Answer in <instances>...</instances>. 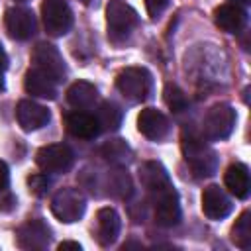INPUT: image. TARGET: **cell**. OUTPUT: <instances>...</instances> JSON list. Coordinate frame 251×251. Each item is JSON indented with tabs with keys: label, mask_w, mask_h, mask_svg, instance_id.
I'll return each mask as SVG.
<instances>
[{
	"label": "cell",
	"mask_w": 251,
	"mask_h": 251,
	"mask_svg": "<svg viewBox=\"0 0 251 251\" xmlns=\"http://www.w3.org/2000/svg\"><path fill=\"white\" fill-rule=\"evenodd\" d=\"M180 147H182L184 161L190 167L194 176L204 178V176H212L216 173V169H218V155L204 141V137H200V135H196L192 131L190 133L184 131Z\"/></svg>",
	"instance_id": "6da1fadb"
},
{
	"label": "cell",
	"mask_w": 251,
	"mask_h": 251,
	"mask_svg": "<svg viewBox=\"0 0 251 251\" xmlns=\"http://www.w3.org/2000/svg\"><path fill=\"white\" fill-rule=\"evenodd\" d=\"M116 88L126 100L137 104L149 98L153 76L145 67H126L116 75Z\"/></svg>",
	"instance_id": "7a4b0ae2"
},
{
	"label": "cell",
	"mask_w": 251,
	"mask_h": 251,
	"mask_svg": "<svg viewBox=\"0 0 251 251\" xmlns=\"http://www.w3.org/2000/svg\"><path fill=\"white\" fill-rule=\"evenodd\" d=\"M106 24H108V37L114 43H120L139 24V16L129 4L122 0H110L106 6Z\"/></svg>",
	"instance_id": "3957f363"
},
{
	"label": "cell",
	"mask_w": 251,
	"mask_h": 251,
	"mask_svg": "<svg viewBox=\"0 0 251 251\" xmlns=\"http://www.w3.org/2000/svg\"><path fill=\"white\" fill-rule=\"evenodd\" d=\"M235 110L229 104H214L202 122V133L210 141H222L227 139L235 126Z\"/></svg>",
	"instance_id": "277c9868"
},
{
	"label": "cell",
	"mask_w": 251,
	"mask_h": 251,
	"mask_svg": "<svg viewBox=\"0 0 251 251\" xmlns=\"http://www.w3.org/2000/svg\"><path fill=\"white\" fill-rule=\"evenodd\" d=\"M84 210H86V198L76 188H61L51 200V212L63 224L78 222Z\"/></svg>",
	"instance_id": "5b68a950"
},
{
	"label": "cell",
	"mask_w": 251,
	"mask_h": 251,
	"mask_svg": "<svg viewBox=\"0 0 251 251\" xmlns=\"http://www.w3.org/2000/svg\"><path fill=\"white\" fill-rule=\"evenodd\" d=\"M153 198V216H155V222L163 227H173L180 222V204H178V194L171 184L151 192Z\"/></svg>",
	"instance_id": "8992f818"
},
{
	"label": "cell",
	"mask_w": 251,
	"mask_h": 251,
	"mask_svg": "<svg viewBox=\"0 0 251 251\" xmlns=\"http://www.w3.org/2000/svg\"><path fill=\"white\" fill-rule=\"evenodd\" d=\"M41 18L45 31L53 37H61L73 27V10L65 0H43Z\"/></svg>",
	"instance_id": "52a82bcc"
},
{
	"label": "cell",
	"mask_w": 251,
	"mask_h": 251,
	"mask_svg": "<svg viewBox=\"0 0 251 251\" xmlns=\"http://www.w3.org/2000/svg\"><path fill=\"white\" fill-rule=\"evenodd\" d=\"M31 63H33L35 69L45 73L55 82L65 80V75H67L65 59H63V55L59 53V49L55 45H51V43H37L33 47V53H31Z\"/></svg>",
	"instance_id": "ba28073f"
},
{
	"label": "cell",
	"mask_w": 251,
	"mask_h": 251,
	"mask_svg": "<svg viewBox=\"0 0 251 251\" xmlns=\"http://www.w3.org/2000/svg\"><path fill=\"white\" fill-rule=\"evenodd\" d=\"M35 163L43 173H67L75 163V153L65 143H51L35 153Z\"/></svg>",
	"instance_id": "9c48e42d"
},
{
	"label": "cell",
	"mask_w": 251,
	"mask_h": 251,
	"mask_svg": "<svg viewBox=\"0 0 251 251\" xmlns=\"http://www.w3.org/2000/svg\"><path fill=\"white\" fill-rule=\"evenodd\" d=\"M49 241H51V227L39 218L27 220L16 229V245L20 249L41 251L49 245Z\"/></svg>",
	"instance_id": "30bf717a"
},
{
	"label": "cell",
	"mask_w": 251,
	"mask_h": 251,
	"mask_svg": "<svg viewBox=\"0 0 251 251\" xmlns=\"http://www.w3.org/2000/svg\"><path fill=\"white\" fill-rule=\"evenodd\" d=\"M4 25L12 39L25 41L35 33V16L27 8L12 6L4 14Z\"/></svg>",
	"instance_id": "8fae6325"
},
{
	"label": "cell",
	"mask_w": 251,
	"mask_h": 251,
	"mask_svg": "<svg viewBox=\"0 0 251 251\" xmlns=\"http://www.w3.org/2000/svg\"><path fill=\"white\" fill-rule=\"evenodd\" d=\"M16 120L24 131H35L47 126V122L51 120V114L45 106L33 100H20L16 106Z\"/></svg>",
	"instance_id": "7c38bea8"
},
{
	"label": "cell",
	"mask_w": 251,
	"mask_h": 251,
	"mask_svg": "<svg viewBox=\"0 0 251 251\" xmlns=\"http://www.w3.org/2000/svg\"><path fill=\"white\" fill-rule=\"evenodd\" d=\"M231 200L229 196L218 186V184H210L204 188L202 192V212L208 220H224L231 214Z\"/></svg>",
	"instance_id": "4fadbf2b"
},
{
	"label": "cell",
	"mask_w": 251,
	"mask_h": 251,
	"mask_svg": "<svg viewBox=\"0 0 251 251\" xmlns=\"http://www.w3.org/2000/svg\"><path fill=\"white\" fill-rule=\"evenodd\" d=\"M169 118L155 110V108H143L137 116V129L141 135H145L151 141H161L169 133Z\"/></svg>",
	"instance_id": "5bb4252c"
},
{
	"label": "cell",
	"mask_w": 251,
	"mask_h": 251,
	"mask_svg": "<svg viewBox=\"0 0 251 251\" xmlns=\"http://www.w3.org/2000/svg\"><path fill=\"white\" fill-rule=\"evenodd\" d=\"M120 229H122V220H120V214L114 208L104 206L96 212V233H94V237L102 247L112 245L118 239Z\"/></svg>",
	"instance_id": "9a60e30c"
},
{
	"label": "cell",
	"mask_w": 251,
	"mask_h": 251,
	"mask_svg": "<svg viewBox=\"0 0 251 251\" xmlns=\"http://www.w3.org/2000/svg\"><path fill=\"white\" fill-rule=\"evenodd\" d=\"M65 127L73 137L78 139H94L100 133V126L96 118L84 110H75L65 116Z\"/></svg>",
	"instance_id": "2e32d148"
},
{
	"label": "cell",
	"mask_w": 251,
	"mask_h": 251,
	"mask_svg": "<svg viewBox=\"0 0 251 251\" xmlns=\"http://www.w3.org/2000/svg\"><path fill=\"white\" fill-rule=\"evenodd\" d=\"M214 22L227 33H239L247 24V12L237 4H222L214 10Z\"/></svg>",
	"instance_id": "e0dca14e"
},
{
	"label": "cell",
	"mask_w": 251,
	"mask_h": 251,
	"mask_svg": "<svg viewBox=\"0 0 251 251\" xmlns=\"http://www.w3.org/2000/svg\"><path fill=\"white\" fill-rule=\"evenodd\" d=\"M224 184L226 188L239 200H245L251 190V178H249V169L245 163H233L226 169L224 173Z\"/></svg>",
	"instance_id": "ac0fdd59"
},
{
	"label": "cell",
	"mask_w": 251,
	"mask_h": 251,
	"mask_svg": "<svg viewBox=\"0 0 251 251\" xmlns=\"http://www.w3.org/2000/svg\"><path fill=\"white\" fill-rule=\"evenodd\" d=\"M24 88L27 94L37 96V98H45V100H53L57 96V82L35 67H31L25 73Z\"/></svg>",
	"instance_id": "d6986e66"
},
{
	"label": "cell",
	"mask_w": 251,
	"mask_h": 251,
	"mask_svg": "<svg viewBox=\"0 0 251 251\" xmlns=\"http://www.w3.org/2000/svg\"><path fill=\"white\" fill-rule=\"evenodd\" d=\"M98 100V88L92 82L76 80L67 88V102L75 110H90Z\"/></svg>",
	"instance_id": "ffe728a7"
},
{
	"label": "cell",
	"mask_w": 251,
	"mask_h": 251,
	"mask_svg": "<svg viewBox=\"0 0 251 251\" xmlns=\"http://www.w3.org/2000/svg\"><path fill=\"white\" fill-rule=\"evenodd\" d=\"M139 180H141L143 188H147L149 192H155V190L171 184L169 173L159 161H145L139 167Z\"/></svg>",
	"instance_id": "44dd1931"
},
{
	"label": "cell",
	"mask_w": 251,
	"mask_h": 251,
	"mask_svg": "<svg viewBox=\"0 0 251 251\" xmlns=\"http://www.w3.org/2000/svg\"><path fill=\"white\" fill-rule=\"evenodd\" d=\"M106 186H108V194L120 200H126L131 196L133 192V184H131V176L124 167H116L114 171L108 173L106 178Z\"/></svg>",
	"instance_id": "7402d4cb"
},
{
	"label": "cell",
	"mask_w": 251,
	"mask_h": 251,
	"mask_svg": "<svg viewBox=\"0 0 251 251\" xmlns=\"http://www.w3.org/2000/svg\"><path fill=\"white\" fill-rule=\"evenodd\" d=\"M100 155L108 163H112L116 167H124V165H127L131 161L133 153H131V147L124 139H110L100 147Z\"/></svg>",
	"instance_id": "603a6c76"
},
{
	"label": "cell",
	"mask_w": 251,
	"mask_h": 251,
	"mask_svg": "<svg viewBox=\"0 0 251 251\" xmlns=\"http://www.w3.org/2000/svg\"><path fill=\"white\" fill-rule=\"evenodd\" d=\"M96 122L100 126V131H116L120 126H122V118H124V112L120 110V106H116L114 102L106 100L98 106L96 110Z\"/></svg>",
	"instance_id": "cb8c5ba5"
},
{
	"label": "cell",
	"mask_w": 251,
	"mask_h": 251,
	"mask_svg": "<svg viewBox=\"0 0 251 251\" xmlns=\"http://www.w3.org/2000/svg\"><path fill=\"white\" fill-rule=\"evenodd\" d=\"M231 243L239 249H249L251 247V212L245 210L239 214L231 227Z\"/></svg>",
	"instance_id": "d4e9b609"
},
{
	"label": "cell",
	"mask_w": 251,
	"mask_h": 251,
	"mask_svg": "<svg viewBox=\"0 0 251 251\" xmlns=\"http://www.w3.org/2000/svg\"><path fill=\"white\" fill-rule=\"evenodd\" d=\"M163 100H165V104H167L173 112H182V110H186V106H188V98H186L184 90L178 88V86L173 84V82H167V84H165V88H163Z\"/></svg>",
	"instance_id": "484cf974"
},
{
	"label": "cell",
	"mask_w": 251,
	"mask_h": 251,
	"mask_svg": "<svg viewBox=\"0 0 251 251\" xmlns=\"http://www.w3.org/2000/svg\"><path fill=\"white\" fill-rule=\"evenodd\" d=\"M27 186H29V190H31L35 196H45V194L49 192L51 180L47 178V175L37 173V175H31V176L27 178Z\"/></svg>",
	"instance_id": "4316f807"
},
{
	"label": "cell",
	"mask_w": 251,
	"mask_h": 251,
	"mask_svg": "<svg viewBox=\"0 0 251 251\" xmlns=\"http://www.w3.org/2000/svg\"><path fill=\"white\" fill-rule=\"evenodd\" d=\"M167 6H169V0H145V10L151 20H157Z\"/></svg>",
	"instance_id": "83f0119b"
},
{
	"label": "cell",
	"mask_w": 251,
	"mask_h": 251,
	"mask_svg": "<svg viewBox=\"0 0 251 251\" xmlns=\"http://www.w3.org/2000/svg\"><path fill=\"white\" fill-rule=\"evenodd\" d=\"M16 204H18V200L8 190V186L6 188H0V212H12L16 208Z\"/></svg>",
	"instance_id": "f1b7e54d"
},
{
	"label": "cell",
	"mask_w": 251,
	"mask_h": 251,
	"mask_svg": "<svg viewBox=\"0 0 251 251\" xmlns=\"http://www.w3.org/2000/svg\"><path fill=\"white\" fill-rule=\"evenodd\" d=\"M10 184V171L4 161H0V188H6Z\"/></svg>",
	"instance_id": "f546056e"
},
{
	"label": "cell",
	"mask_w": 251,
	"mask_h": 251,
	"mask_svg": "<svg viewBox=\"0 0 251 251\" xmlns=\"http://www.w3.org/2000/svg\"><path fill=\"white\" fill-rule=\"evenodd\" d=\"M59 249L63 251V249H76V251H80L82 247H80V243H76V241H61L59 243Z\"/></svg>",
	"instance_id": "4dcf8cb0"
},
{
	"label": "cell",
	"mask_w": 251,
	"mask_h": 251,
	"mask_svg": "<svg viewBox=\"0 0 251 251\" xmlns=\"http://www.w3.org/2000/svg\"><path fill=\"white\" fill-rule=\"evenodd\" d=\"M6 69H8V55H6V51L0 43V73H4Z\"/></svg>",
	"instance_id": "1f68e13d"
},
{
	"label": "cell",
	"mask_w": 251,
	"mask_h": 251,
	"mask_svg": "<svg viewBox=\"0 0 251 251\" xmlns=\"http://www.w3.org/2000/svg\"><path fill=\"white\" fill-rule=\"evenodd\" d=\"M229 4H237V6H247V4H251V0H229Z\"/></svg>",
	"instance_id": "d6a6232c"
},
{
	"label": "cell",
	"mask_w": 251,
	"mask_h": 251,
	"mask_svg": "<svg viewBox=\"0 0 251 251\" xmlns=\"http://www.w3.org/2000/svg\"><path fill=\"white\" fill-rule=\"evenodd\" d=\"M4 90V78H2V73H0V92Z\"/></svg>",
	"instance_id": "836d02e7"
},
{
	"label": "cell",
	"mask_w": 251,
	"mask_h": 251,
	"mask_svg": "<svg viewBox=\"0 0 251 251\" xmlns=\"http://www.w3.org/2000/svg\"><path fill=\"white\" fill-rule=\"evenodd\" d=\"M80 2H82V4H90V0H80Z\"/></svg>",
	"instance_id": "e575fe53"
},
{
	"label": "cell",
	"mask_w": 251,
	"mask_h": 251,
	"mask_svg": "<svg viewBox=\"0 0 251 251\" xmlns=\"http://www.w3.org/2000/svg\"><path fill=\"white\" fill-rule=\"evenodd\" d=\"M16 2H27V0H16Z\"/></svg>",
	"instance_id": "d590c367"
}]
</instances>
